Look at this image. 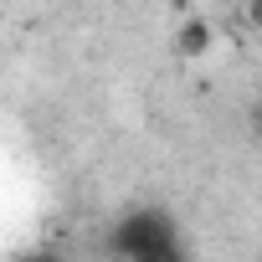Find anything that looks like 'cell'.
I'll list each match as a JSON object with an SVG mask.
<instances>
[{
    "label": "cell",
    "mask_w": 262,
    "mask_h": 262,
    "mask_svg": "<svg viewBox=\"0 0 262 262\" xmlns=\"http://www.w3.org/2000/svg\"><path fill=\"white\" fill-rule=\"evenodd\" d=\"M113 257L118 262H190L185 257V242H180V226L170 211L160 206H134L113 221Z\"/></svg>",
    "instance_id": "cell-1"
},
{
    "label": "cell",
    "mask_w": 262,
    "mask_h": 262,
    "mask_svg": "<svg viewBox=\"0 0 262 262\" xmlns=\"http://www.w3.org/2000/svg\"><path fill=\"white\" fill-rule=\"evenodd\" d=\"M211 47H216V26H211L206 16H185V21L175 26V52H180L185 62L211 57Z\"/></svg>",
    "instance_id": "cell-2"
},
{
    "label": "cell",
    "mask_w": 262,
    "mask_h": 262,
    "mask_svg": "<svg viewBox=\"0 0 262 262\" xmlns=\"http://www.w3.org/2000/svg\"><path fill=\"white\" fill-rule=\"evenodd\" d=\"M21 262H67V257H62L57 247H31V252H26Z\"/></svg>",
    "instance_id": "cell-3"
},
{
    "label": "cell",
    "mask_w": 262,
    "mask_h": 262,
    "mask_svg": "<svg viewBox=\"0 0 262 262\" xmlns=\"http://www.w3.org/2000/svg\"><path fill=\"white\" fill-rule=\"evenodd\" d=\"M247 123H252V134H257V139H262V93H257V98H252V108H247Z\"/></svg>",
    "instance_id": "cell-4"
},
{
    "label": "cell",
    "mask_w": 262,
    "mask_h": 262,
    "mask_svg": "<svg viewBox=\"0 0 262 262\" xmlns=\"http://www.w3.org/2000/svg\"><path fill=\"white\" fill-rule=\"evenodd\" d=\"M247 26L262 31V0H247Z\"/></svg>",
    "instance_id": "cell-5"
},
{
    "label": "cell",
    "mask_w": 262,
    "mask_h": 262,
    "mask_svg": "<svg viewBox=\"0 0 262 262\" xmlns=\"http://www.w3.org/2000/svg\"><path fill=\"white\" fill-rule=\"evenodd\" d=\"M242 6H247V0H242Z\"/></svg>",
    "instance_id": "cell-6"
}]
</instances>
